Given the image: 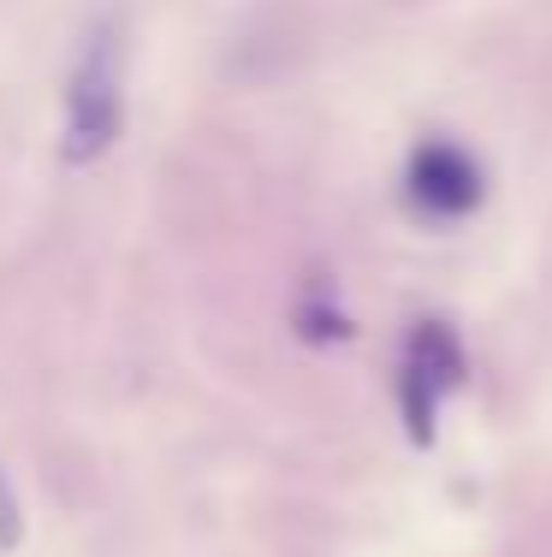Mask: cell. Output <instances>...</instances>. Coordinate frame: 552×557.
<instances>
[{"label": "cell", "instance_id": "277c9868", "mask_svg": "<svg viewBox=\"0 0 552 557\" xmlns=\"http://www.w3.org/2000/svg\"><path fill=\"white\" fill-rule=\"evenodd\" d=\"M292 326L304 344H345L351 338V314L333 302V285H327L321 273L304 278V290H297V309H292Z\"/></svg>", "mask_w": 552, "mask_h": 557}, {"label": "cell", "instance_id": "6da1fadb", "mask_svg": "<svg viewBox=\"0 0 552 557\" xmlns=\"http://www.w3.org/2000/svg\"><path fill=\"white\" fill-rule=\"evenodd\" d=\"M125 125V36L120 18H101L84 36V54L72 65V84H65V143L60 154L72 166H89L120 143Z\"/></svg>", "mask_w": 552, "mask_h": 557}, {"label": "cell", "instance_id": "5b68a950", "mask_svg": "<svg viewBox=\"0 0 552 557\" xmlns=\"http://www.w3.org/2000/svg\"><path fill=\"white\" fill-rule=\"evenodd\" d=\"M24 540V516H19V498H12V486L0 481V552H12Z\"/></svg>", "mask_w": 552, "mask_h": 557}, {"label": "cell", "instance_id": "3957f363", "mask_svg": "<svg viewBox=\"0 0 552 557\" xmlns=\"http://www.w3.org/2000/svg\"><path fill=\"white\" fill-rule=\"evenodd\" d=\"M481 166L469 161L457 143H416L410 166H404V196L422 220H464L481 208Z\"/></svg>", "mask_w": 552, "mask_h": 557}, {"label": "cell", "instance_id": "7a4b0ae2", "mask_svg": "<svg viewBox=\"0 0 552 557\" xmlns=\"http://www.w3.org/2000/svg\"><path fill=\"white\" fill-rule=\"evenodd\" d=\"M469 374V356L457 333L445 321H422L404 344V368H398V409H404V433L410 445H433V421H440V397L457 392Z\"/></svg>", "mask_w": 552, "mask_h": 557}]
</instances>
